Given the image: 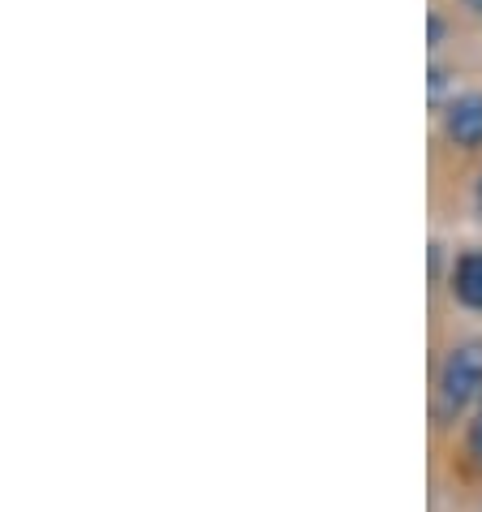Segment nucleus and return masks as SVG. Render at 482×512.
<instances>
[{
	"instance_id": "4",
	"label": "nucleus",
	"mask_w": 482,
	"mask_h": 512,
	"mask_svg": "<svg viewBox=\"0 0 482 512\" xmlns=\"http://www.w3.org/2000/svg\"><path fill=\"white\" fill-rule=\"evenodd\" d=\"M465 452L474 457V465H482V409H478L474 422H470V435H465Z\"/></svg>"
},
{
	"instance_id": "5",
	"label": "nucleus",
	"mask_w": 482,
	"mask_h": 512,
	"mask_svg": "<svg viewBox=\"0 0 482 512\" xmlns=\"http://www.w3.org/2000/svg\"><path fill=\"white\" fill-rule=\"evenodd\" d=\"M444 35H448V22L439 18V13H431V48L444 44Z\"/></svg>"
},
{
	"instance_id": "7",
	"label": "nucleus",
	"mask_w": 482,
	"mask_h": 512,
	"mask_svg": "<svg viewBox=\"0 0 482 512\" xmlns=\"http://www.w3.org/2000/svg\"><path fill=\"white\" fill-rule=\"evenodd\" d=\"M470 9H478V13H482V0H470Z\"/></svg>"
},
{
	"instance_id": "2",
	"label": "nucleus",
	"mask_w": 482,
	"mask_h": 512,
	"mask_svg": "<svg viewBox=\"0 0 482 512\" xmlns=\"http://www.w3.org/2000/svg\"><path fill=\"white\" fill-rule=\"evenodd\" d=\"M444 138L461 151H482V91H461L448 99Z\"/></svg>"
},
{
	"instance_id": "1",
	"label": "nucleus",
	"mask_w": 482,
	"mask_h": 512,
	"mask_svg": "<svg viewBox=\"0 0 482 512\" xmlns=\"http://www.w3.org/2000/svg\"><path fill=\"white\" fill-rule=\"evenodd\" d=\"M482 392V340H461L439 366V414L457 418Z\"/></svg>"
},
{
	"instance_id": "6",
	"label": "nucleus",
	"mask_w": 482,
	"mask_h": 512,
	"mask_svg": "<svg viewBox=\"0 0 482 512\" xmlns=\"http://www.w3.org/2000/svg\"><path fill=\"white\" fill-rule=\"evenodd\" d=\"M474 211L482 216V173H478V181H474Z\"/></svg>"
},
{
	"instance_id": "3",
	"label": "nucleus",
	"mask_w": 482,
	"mask_h": 512,
	"mask_svg": "<svg viewBox=\"0 0 482 512\" xmlns=\"http://www.w3.org/2000/svg\"><path fill=\"white\" fill-rule=\"evenodd\" d=\"M452 293H457L461 306L482 310V250H465L452 263Z\"/></svg>"
}]
</instances>
